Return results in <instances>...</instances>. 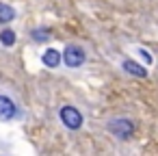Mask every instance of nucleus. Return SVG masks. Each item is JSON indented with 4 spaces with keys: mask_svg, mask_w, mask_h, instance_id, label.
Returning a JSON list of instances; mask_svg holds the SVG:
<instances>
[{
    "mask_svg": "<svg viewBox=\"0 0 158 156\" xmlns=\"http://www.w3.org/2000/svg\"><path fill=\"white\" fill-rule=\"evenodd\" d=\"M139 54L145 59V63H147V65H152V61H154V59L149 57V52H147V50H143V48H141V50H139Z\"/></svg>",
    "mask_w": 158,
    "mask_h": 156,
    "instance_id": "10",
    "label": "nucleus"
},
{
    "mask_svg": "<svg viewBox=\"0 0 158 156\" xmlns=\"http://www.w3.org/2000/svg\"><path fill=\"white\" fill-rule=\"evenodd\" d=\"M0 44L7 46V48H11L15 44V33L11 28H2V31H0Z\"/></svg>",
    "mask_w": 158,
    "mask_h": 156,
    "instance_id": "8",
    "label": "nucleus"
},
{
    "mask_svg": "<svg viewBox=\"0 0 158 156\" xmlns=\"http://www.w3.org/2000/svg\"><path fill=\"white\" fill-rule=\"evenodd\" d=\"M59 117H61L63 126L69 128V130H78V128L82 126V115H80V111L74 108V106H63L61 113H59Z\"/></svg>",
    "mask_w": 158,
    "mask_h": 156,
    "instance_id": "2",
    "label": "nucleus"
},
{
    "mask_svg": "<svg viewBox=\"0 0 158 156\" xmlns=\"http://www.w3.org/2000/svg\"><path fill=\"white\" fill-rule=\"evenodd\" d=\"M108 132H113L117 139H128L134 132V126L130 119H113L108 124Z\"/></svg>",
    "mask_w": 158,
    "mask_h": 156,
    "instance_id": "3",
    "label": "nucleus"
},
{
    "mask_svg": "<svg viewBox=\"0 0 158 156\" xmlns=\"http://www.w3.org/2000/svg\"><path fill=\"white\" fill-rule=\"evenodd\" d=\"M41 63H44L46 67L56 70V67L61 65V52H59L56 48H48V50L41 54Z\"/></svg>",
    "mask_w": 158,
    "mask_h": 156,
    "instance_id": "5",
    "label": "nucleus"
},
{
    "mask_svg": "<svg viewBox=\"0 0 158 156\" xmlns=\"http://www.w3.org/2000/svg\"><path fill=\"white\" fill-rule=\"evenodd\" d=\"M33 39L35 41H48L50 39V31L48 28H37V31H33Z\"/></svg>",
    "mask_w": 158,
    "mask_h": 156,
    "instance_id": "9",
    "label": "nucleus"
},
{
    "mask_svg": "<svg viewBox=\"0 0 158 156\" xmlns=\"http://www.w3.org/2000/svg\"><path fill=\"white\" fill-rule=\"evenodd\" d=\"M15 115H18V108H15L13 100L7 98V95H0V119H2V121H9V119H13Z\"/></svg>",
    "mask_w": 158,
    "mask_h": 156,
    "instance_id": "4",
    "label": "nucleus"
},
{
    "mask_svg": "<svg viewBox=\"0 0 158 156\" xmlns=\"http://www.w3.org/2000/svg\"><path fill=\"white\" fill-rule=\"evenodd\" d=\"M121 67L128 72V74H132V76H136V78H147V70L143 67V65H139V63H134V61H130V59H126L123 63H121Z\"/></svg>",
    "mask_w": 158,
    "mask_h": 156,
    "instance_id": "6",
    "label": "nucleus"
},
{
    "mask_svg": "<svg viewBox=\"0 0 158 156\" xmlns=\"http://www.w3.org/2000/svg\"><path fill=\"white\" fill-rule=\"evenodd\" d=\"M15 20V9L7 2H0V24H9Z\"/></svg>",
    "mask_w": 158,
    "mask_h": 156,
    "instance_id": "7",
    "label": "nucleus"
},
{
    "mask_svg": "<svg viewBox=\"0 0 158 156\" xmlns=\"http://www.w3.org/2000/svg\"><path fill=\"white\" fill-rule=\"evenodd\" d=\"M85 59H87V54H85V50L80 48V46H74V44H69L63 52H61V61H65V65L67 67H80L82 63H85Z\"/></svg>",
    "mask_w": 158,
    "mask_h": 156,
    "instance_id": "1",
    "label": "nucleus"
}]
</instances>
